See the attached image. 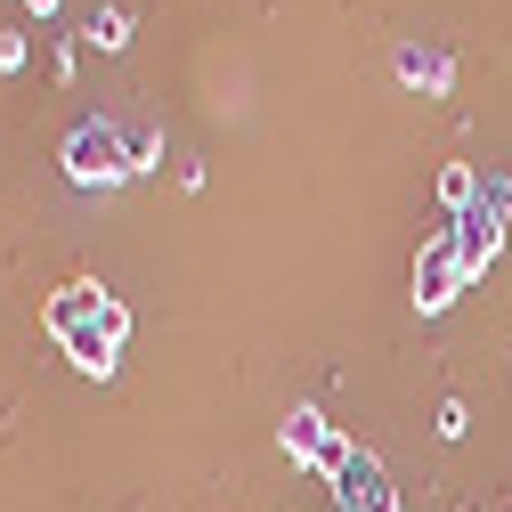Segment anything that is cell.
I'll return each mask as SVG.
<instances>
[{
  "label": "cell",
  "mask_w": 512,
  "mask_h": 512,
  "mask_svg": "<svg viewBox=\"0 0 512 512\" xmlns=\"http://www.w3.org/2000/svg\"><path fill=\"white\" fill-rule=\"evenodd\" d=\"M66 179L74 187H122L131 179V155H122V122H106V114H82L74 131H66Z\"/></svg>",
  "instance_id": "1"
},
{
  "label": "cell",
  "mask_w": 512,
  "mask_h": 512,
  "mask_svg": "<svg viewBox=\"0 0 512 512\" xmlns=\"http://www.w3.org/2000/svg\"><path fill=\"white\" fill-rule=\"evenodd\" d=\"M277 447H285L293 464H309L317 480H342V472H350V456H358V447H350L326 415H317V407H293V415L277 423Z\"/></svg>",
  "instance_id": "2"
},
{
  "label": "cell",
  "mask_w": 512,
  "mask_h": 512,
  "mask_svg": "<svg viewBox=\"0 0 512 512\" xmlns=\"http://www.w3.org/2000/svg\"><path fill=\"white\" fill-rule=\"evenodd\" d=\"M464 285H472V269H464L456 236H447V228H431V236H423V252H415V309L431 317V309H447V301H456Z\"/></svg>",
  "instance_id": "3"
},
{
  "label": "cell",
  "mask_w": 512,
  "mask_h": 512,
  "mask_svg": "<svg viewBox=\"0 0 512 512\" xmlns=\"http://www.w3.org/2000/svg\"><path fill=\"white\" fill-rule=\"evenodd\" d=\"M122 334H131V309H122V301H106V309L90 317V326H74V334H66V358H74L82 374H114Z\"/></svg>",
  "instance_id": "4"
},
{
  "label": "cell",
  "mask_w": 512,
  "mask_h": 512,
  "mask_svg": "<svg viewBox=\"0 0 512 512\" xmlns=\"http://www.w3.org/2000/svg\"><path fill=\"white\" fill-rule=\"evenodd\" d=\"M334 504H342V512H399V488H391V472H382L366 447H358L350 472L334 480Z\"/></svg>",
  "instance_id": "5"
},
{
  "label": "cell",
  "mask_w": 512,
  "mask_h": 512,
  "mask_svg": "<svg viewBox=\"0 0 512 512\" xmlns=\"http://www.w3.org/2000/svg\"><path fill=\"white\" fill-rule=\"evenodd\" d=\"M447 236H456V252H464V269H472V277H488V261H496V244H504V220H496L488 204H472V212H456V220H447Z\"/></svg>",
  "instance_id": "6"
},
{
  "label": "cell",
  "mask_w": 512,
  "mask_h": 512,
  "mask_svg": "<svg viewBox=\"0 0 512 512\" xmlns=\"http://www.w3.org/2000/svg\"><path fill=\"white\" fill-rule=\"evenodd\" d=\"M106 301H114L106 285H90V277H74V285H57V293H49V309H41V326H49L57 342H66L74 326H90V317H98Z\"/></svg>",
  "instance_id": "7"
},
{
  "label": "cell",
  "mask_w": 512,
  "mask_h": 512,
  "mask_svg": "<svg viewBox=\"0 0 512 512\" xmlns=\"http://www.w3.org/2000/svg\"><path fill=\"white\" fill-rule=\"evenodd\" d=\"M399 82L423 90V98H447V90H456V57L431 49V41H407V49H399Z\"/></svg>",
  "instance_id": "8"
},
{
  "label": "cell",
  "mask_w": 512,
  "mask_h": 512,
  "mask_svg": "<svg viewBox=\"0 0 512 512\" xmlns=\"http://www.w3.org/2000/svg\"><path fill=\"white\" fill-rule=\"evenodd\" d=\"M439 204H447V220L472 212V204H480V171H472V163H447V171H439Z\"/></svg>",
  "instance_id": "9"
},
{
  "label": "cell",
  "mask_w": 512,
  "mask_h": 512,
  "mask_svg": "<svg viewBox=\"0 0 512 512\" xmlns=\"http://www.w3.org/2000/svg\"><path fill=\"white\" fill-rule=\"evenodd\" d=\"M122 155H131V171H155L163 163V131L155 122H122Z\"/></svg>",
  "instance_id": "10"
},
{
  "label": "cell",
  "mask_w": 512,
  "mask_h": 512,
  "mask_svg": "<svg viewBox=\"0 0 512 512\" xmlns=\"http://www.w3.org/2000/svg\"><path fill=\"white\" fill-rule=\"evenodd\" d=\"M82 41H98V49H131V9H90Z\"/></svg>",
  "instance_id": "11"
},
{
  "label": "cell",
  "mask_w": 512,
  "mask_h": 512,
  "mask_svg": "<svg viewBox=\"0 0 512 512\" xmlns=\"http://www.w3.org/2000/svg\"><path fill=\"white\" fill-rule=\"evenodd\" d=\"M480 204H488V212L512 228V171H488V179H480Z\"/></svg>",
  "instance_id": "12"
},
{
  "label": "cell",
  "mask_w": 512,
  "mask_h": 512,
  "mask_svg": "<svg viewBox=\"0 0 512 512\" xmlns=\"http://www.w3.org/2000/svg\"><path fill=\"white\" fill-rule=\"evenodd\" d=\"M431 431H439V439H464V431H472V415H464V399H439V415H431Z\"/></svg>",
  "instance_id": "13"
},
{
  "label": "cell",
  "mask_w": 512,
  "mask_h": 512,
  "mask_svg": "<svg viewBox=\"0 0 512 512\" xmlns=\"http://www.w3.org/2000/svg\"><path fill=\"white\" fill-rule=\"evenodd\" d=\"M25 66V33H0V74H17Z\"/></svg>",
  "instance_id": "14"
},
{
  "label": "cell",
  "mask_w": 512,
  "mask_h": 512,
  "mask_svg": "<svg viewBox=\"0 0 512 512\" xmlns=\"http://www.w3.org/2000/svg\"><path fill=\"white\" fill-rule=\"evenodd\" d=\"M25 17H57V0H25Z\"/></svg>",
  "instance_id": "15"
}]
</instances>
